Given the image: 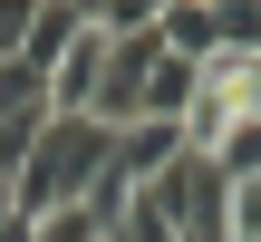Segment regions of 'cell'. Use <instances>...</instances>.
I'll use <instances>...</instances> for the list:
<instances>
[{
    "label": "cell",
    "mask_w": 261,
    "mask_h": 242,
    "mask_svg": "<svg viewBox=\"0 0 261 242\" xmlns=\"http://www.w3.org/2000/svg\"><path fill=\"white\" fill-rule=\"evenodd\" d=\"M0 58H10V29H0Z\"/></svg>",
    "instance_id": "8"
},
{
    "label": "cell",
    "mask_w": 261,
    "mask_h": 242,
    "mask_svg": "<svg viewBox=\"0 0 261 242\" xmlns=\"http://www.w3.org/2000/svg\"><path fill=\"white\" fill-rule=\"evenodd\" d=\"M223 242H261V175L223 194Z\"/></svg>",
    "instance_id": "6"
},
{
    "label": "cell",
    "mask_w": 261,
    "mask_h": 242,
    "mask_svg": "<svg viewBox=\"0 0 261 242\" xmlns=\"http://www.w3.org/2000/svg\"><path fill=\"white\" fill-rule=\"evenodd\" d=\"M174 155H184V126H116V146H107V175L145 194V184H155Z\"/></svg>",
    "instance_id": "4"
},
{
    "label": "cell",
    "mask_w": 261,
    "mask_h": 242,
    "mask_svg": "<svg viewBox=\"0 0 261 242\" xmlns=\"http://www.w3.org/2000/svg\"><path fill=\"white\" fill-rule=\"evenodd\" d=\"M107 146H116V126H97V116H48V126L29 136V155H19V223L77 213V204L97 194V175H107Z\"/></svg>",
    "instance_id": "1"
},
{
    "label": "cell",
    "mask_w": 261,
    "mask_h": 242,
    "mask_svg": "<svg viewBox=\"0 0 261 242\" xmlns=\"http://www.w3.org/2000/svg\"><path fill=\"white\" fill-rule=\"evenodd\" d=\"M77 29H97V19H87L77 0H39V10H29V39H19V58H29V68L48 78V68L68 58V39H77Z\"/></svg>",
    "instance_id": "5"
},
{
    "label": "cell",
    "mask_w": 261,
    "mask_h": 242,
    "mask_svg": "<svg viewBox=\"0 0 261 242\" xmlns=\"http://www.w3.org/2000/svg\"><path fill=\"white\" fill-rule=\"evenodd\" d=\"M97 68H107V29H77L68 58L48 68V116H87L97 107Z\"/></svg>",
    "instance_id": "3"
},
{
    "label": "cell",
    "mask_w": 261,
    "mask_h": 242,
    "mask_svg": "<svg viewBox=\"0 0 261 242\" xmlns=\"http://www.w3.org/2000/svg\"><path fill=\"white\" fill-rule=\"evenodd\" d=\"M77 10H87V19H97V10H107V0H77Z\"/></svg>",
    "instance_id": "7"
},
{
    "label": "cell",
    "mask_w": 261,
    "mask_h": 242,
    "mask_svg": "<svg viewBox=\"0 0 261 242\" xmlns=\"http://www.w3.org/2000/svg\"><path fill=\"white\" fill-rule=\"evenodd\" d=\"M223 194H232V184H223V165L184 146V155H174V165H165V175H155L136 204H145V213H155L174 242H223Z\"/></svg>",
    "instance_id": "2"
}]
</instances>
